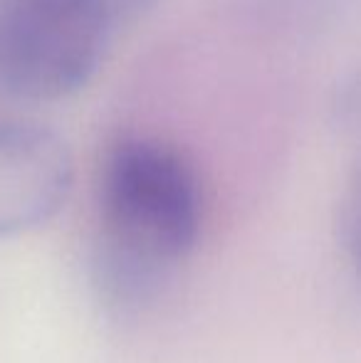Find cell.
Here are the masks:
<instances>
[{"label":"cell","instance_id":"2","mask_svg":"<svg viewBox=\"0 0 361 363\" xmlns=\"http://www.w3.org/2000/svg\"><path fill=\"white\" fill-rule=\"evenodd\" d=\"M119 20L111 0H0V96L45 104L82 89Z\"/></svg>","mask_w":361,"mask_h":363},{"label":"cell","instance_id":"5","mask_svg":"<svg viewBox=\"0 0 361 363\" xmlns=\"http://www.w3.org/2000/svg\"><path fill=\"white\" fill-rule=\"evenodd\" d=\"M342 104H347L349 119L361 121V79H357L352 86H349V91L344 94V101H342Z\"/></svg>","mask_w":361,"mask_h":363},{"label":"cell","instance_id":"3","mask_svg":"<svg viewBox=\"0 0 361 363\" xmlns=\"http://www.w3.org/2000/svg\"><path fill=\"white\" fill-rule=\"evenodd\" d=\"M74 181L70 146L55 129L0 119V240L48 223Z\"/></svg>","mask_w":361,"mask_h":363},{"label":"cell","instance_id":"4","mask_svg":"<svg viewBox=\"0 0 361 363\" xmlns=\"http://www.w3.org/2000/svg\"><path fill=\"white\" fill-rule=\"evenodd\" d=\"M339 238L352 257V262L361 269V163L352 173L339 203Z\"/></svg>","mask_w":361,"mask_h":363},{"label":"cell","instance_id":"1","mask_svg":"<svg viewBox=\"0 0 361 363\" xmlns=\"http://www.w3.org/2000/svg\"><path fill=\"white\" fill-rule=\"evenodd\" d=\"M96 223L99 296L119 309L151 301L201 238L203 191L193 163L161 136L116 139L96 176Z\"/></svg>","mask_w":361,"mask_h":363}]
</instances>
